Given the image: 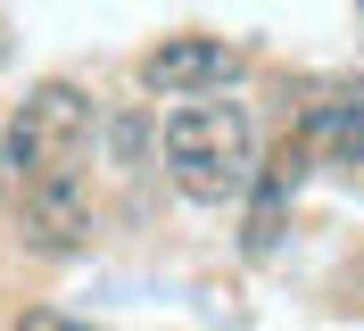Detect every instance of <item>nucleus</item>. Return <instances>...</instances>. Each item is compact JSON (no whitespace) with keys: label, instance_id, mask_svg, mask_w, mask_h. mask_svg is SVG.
<instances>
[{"label":"nucleus","instance_id":"nucleus-1","mask_svg":"<svg viewBox=\"0 0 364 331\" xmlns=\"http://www.w3.org/2000/svg\"><path fill=\"white\" fill-rule=\"evenodd\" d=\"M166 149V182L199 207H240L257 182V125L232 91H207V100H174L158 125Z\"/></svg>","mask_w":364,"mask_h":331},{"label":"nucleus","instance_id":"nucleus-2","mask_svg":"<svg viewBox=\"0 0 364 331\" xmlns=\"http://www.w3.org/2000/svg\"><path fill=\"white\" fill-rule=\"evenodd\" d=\"M91 141H100V100L75 75H42L9 108L0 132V182H33V174H83Z\"/></svg>","mask_w":364,"mask_h":331},{"label":"nucleus","instance_id":"nucleus-3","mask_svg":"<svg viewBox=\"0 0 364 331\" xmlns=\"http://www.w3.org/2000/svg\"><path fill=\"white\" fill-rule=\"evenodd\" d=\"M9 199V224H17V241L33 257H75L91 248L100 216H91V182L83 174H33V182H0Z\"/></svg>","mask_w":364,"mask_h":331},{"label":"nucleus","instance_id":"nucleus-4","mask_svg":"<svg viewBox=\"0 0 364 331\" xmlns=\"http://www.w3.org/2000/svg\"><path fill=\"white\" fill-rule=\"evenodd\" d=\"M240 42H224V33H166L158 50H141V91L149 100H207V91H232L240 83Z\"/></svg>","mask_w":364,"mask_h":331},{"label":"nucleus","instance_id":"nucleus-5","mask_svg":"<svg viewBox=\"0 0 364 331\" xmlns=\"http://www.w3.org/2000/svg\"><path fill=\"white\" fill-rule=\"evenodd\" d=\"M298 149H306V166L364 174V83H323L298 108Z\"/></svg>","mask_w":364,"mask_h":331},{"label":"nucleus","instance_id":"nucleus-6","mask_svg":"<svg viewBox=\"0 0 364 331\" xmlns=\"http://www.w3.org/2000/svg\"><path fill=\"white\" fill-rule=\"evenodd\" d=\"M9 331H91V323H75V315H58V307H25Z\"/></svg>","mask_w":364,"mask_h":331},{"label":"nucleus","instance_id":"nucleus-7","mask_svg":"<svg viewBox=\"0 0 364 331\" xmlns=\"http://www.w3.org/2000/svg\"><path fill=\"white\" fill-rule=\"evenodd\" d=\"M0 58H9V25H0Z\"/></svg>","mask_w":364,"mask_h":331}]
</instances>
